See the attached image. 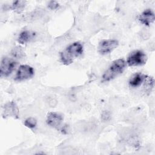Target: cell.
I'll list each match as a JSON object with an SVG mask.
<instances>
[{"label":"cell","mask_w":155,"mask_h":155,"mask_svg":"<svg viewBox=\"0 0 155 155\" xmlns=\"http://www.w3.org/2000/svg\"><path fill=\"white\" fill-rule=\"evenodd\" d=\"M25 5V1H16L12 3V5L9 7V8L13 10L18 13L23 10Z\"/></svg>","instance_id":"13"},{"label":"cell","mask_w":155,"mask_h":155,"mask_svg":"<svg viewBox=\"0 0 155 155\" xmlns=\"http://www.w3.org/2000/svg\"><path fill=\"white\" fill-rule=\"evenodd\" d=\"M147 61V56L141 50L133 51L128 57L127 63L129 66H140L144 65Z\"/></svg>","instance_id":"3"},{"label":"cell","mask_w":155,"mask_h":155,"mask_svg":"<svg viewBox=\"0 0 155 155\" xmlns=\"http://www.w3.org/2000/svg\"><path fill=\"white\" fill-rule=\"evenodd\" d=\"M59 6V4L58 2L54 1H51L48 2V8H50L51 10H55L56 8H58Z\"/></svg>","instance_id":"15"},{"label":"cell","mask_w":155,"mask_h":155,"mask_svg":"<svg viewBox=\"0 0 155 155\" xmlns=\"http://www.w3.org/2000/svg\"><path fill=\"white\" fill-rule=\"evenodd\" d=\"M63 120L64 118L61 114L55 112H50L47 114L46 122L51 127L58 130H61L63 133L65 131L62 125Z\"/></svg>","instance_id":"4"},{"label":"cell","mask_w":155,"mask_h":155,"mask_svg":"<svg viewBox=\"0 0 155 155\" xmlns=\"http://www.w3.org/2000/svg\"><path fill=\"white\" fill-rule=\"evenodd\" d=\"M35 35V34L31 31H28V30L22 31L19 35L18 39V42L21 44H26L29 41H30L31 39H33L34 38Z\"/></svg>","instance_id":"11"},{"label":"cell","mask_w":155,"mask_h":155,"mask_svg":"<svg viewBox=\"0 0 155 155\" xmlns=\"http://www.w3.org/2000/svg\"><path fill=\"white\" fill-rule=\"evenodd\" d=\"M138 19L142 24L148 26L154 21V13L151 9H146L139 16Z\"/></svg>","instance_id":"9"},{"label":"cell","mask_w":155,"mask_h":155,"mask_svg":"<svg viewBox=\"0 0 155 155\" xmlns=\"http://www.w3.org/2000/svg\"><path fill=\"white\" fill-rule=\"evenodd\" d=\"M119 45L116 39H104L99 43L98 51L101 54H107L114 50Z\"/></svg>","instance_id":"6"},{"label":"cell","mask_w":155,"mask_h":155,"mask_svg":"<svg viewBox=\"0 0 155 155\" xmlns=\"http://www.w3.org/2000/svg\"><path fill=\"white\" fill-rule=\"evenodd\" d=\"M126 67V62L122 59L113 61L102 76V82L110 81L120 74Z\"/></svg>","instance_id":"2"},{"label":"cell","mask_w":155,"mask_h":155,"mask_svg":"<svg viewBox=\"0 0 155 155\" xmlns=\"http://www.w3.org/2000/svg\"><path fill=\"white\" fill-rule=\"evenodd\" d=\"M11 54L14 58L21 59L24 58L25 52L21 47L17 46L12 49L11 51Z\"/></svg>","instance_id":"12"},{"label":"cell","mask_w":155,"mask_h":155,"mask_svg":"<svg viewBox=\"0 0 155 155\" xmlns=\"http://www.w3.org/2000/svg\"><path fill=\"white\" fill-rule=\"evenodd\" d=\"M17 62L8 58L5 57L2 59L0 65V73L1 76H8L14 70Z\"/></svg>","instance_id":"5"},{"label":"cell","mask_w":155,"mask_h":155,"mask_svg":"<svg viewBox=\"0 0 155 155\" xmlns=\"http://www.w3.org/2000/svg\"><path fill=\"white\" fill-rule=\"evenodd\" d=\"M147 75L142 74V73H136L130 78L129 81V85L133 88L139 87L142 83H144Z\"/></svg>","instance_id":"10"},{"label":"cell","mask_w":155,"mask_h":155,"mask_svg":"<svg viewBox=\"0 0 155 155\" xmlns=\"http://www.w3.org/2000/svg\"><path fill=\"white\" fill-rule=\"evenodd\" d=\"M33 68L28 65H21L15 76V80L16 81H22L31 78L34 75Z\"/></svg>","instance_id":"7"},{"label":"cell","mask_w":155,"mask_h":155,"mask_svg":"<svg viewBox=\"0 0 155 155\" xmlns=\"http://www.w3.org/2000/svg\"><path fill=\"white\" fill-rule=\"evenodd\" d=\"M24 125L25 127H27V128H35V127L36 126L37 124V121L36 120V119H35L34 117H28L27 119L25 120L24 121Z\"/></svg>","instance_id":"14"},{"label":"cell","mask_w":155,"mask_h":155,"mask_svg":"<svg viewBox=\"0 0 155 155\" xmlns=\"http://www.w3.org/2000/svg\"><path fill=\"white\" fill-rule=\"evenodd\" d=\"M83 53V45L79 42L69 45L61 53V59L64 65H70Z\"/></svg>","instance_id":"1"},{"label":"cell","mask_w":155,"mask_h":155,"mask_svg":"<svg viewBox=\"0 0 155 155\" xmlns=\"http://www.w3.org/2000/svg\"><path fill=\"white\" fill-rule=\"evenodd\" d=\"M2 116L4 117H12L18 119L19 117V109L14 101L6 103L3 108Z\"/></svg>","instance_id":"8"}]
</instances>
